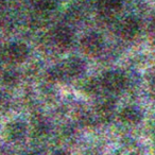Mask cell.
<instances>
[{"mask_svg": "<svg viewBox=\"0 0 155 155\" xmlns=\"http://www.w3.org/2000/svg\"><path fill=\"white\" fill-rule=\"evenodd\" d=\"M140 31V22L136 17L129 16L121 21L119 26V32L121 36L125 39H132L139 33Z\"/></svg>", "mask_w": 155, "mask_h": 155, "instance_id": "obj_1", "label": "cell"}, {"mask_svg": "<svg viewBox=\"0 0 155 155\" xmlns=\"http://www.w3.org/2000/svg\"><path fill=\"white\" fill-rule=\"evenodd\" d=\"M141 118V112H140L139 108L135 107V106L125 107L121 113V119H122L123 122L127 123V124H137L138 122H140Z\"/></svg>", "mask_w": 155, "mask_h": 155, "instance_id": "obj_2", "label": "cell"}, {"mask_svg": "<svg viewBox=\"0 0 155 155\" xmlns=\"http://www.w3.org/2000/svg\"><path fill=\"white\" fill-rule=\"evenodd\" d=\"M106 85L112 91H120L125 85V78L119 72H112L106 77Z\"/></svg>", "mask_w": 155, "mask_h": 155, "instance_id": "obj_3", "label": "cell"}, {"mask_svg": "<svg viewBox=\"0 0 155 155\" xmlns=\"http://www.w3.org/2000/svg\"><path fill=\"white\" fill-rule=\"evenodd\" d=\"M122 1L121 0H101L100 7L102 11L106 14H113L121 8Z\"/></svg>", "mask_w": 155, "mask_h": 155, "instance_id": "obj_4", "label": "cell"}, {"mask_svg": "<svg viewBox=\"0 0 155 155\" xmlns=\"http://www.w3.org/2000/svg\"><path fill=\"white\" fill-rule=\"evenodd\" d=\"M35 5H36L37 10L45 12L53 9L55 2H54V0H35Z\"/></svg>", "mask_w": 155, "mask_h": 155, "instance_id": "obj_5", "label": "cell"}, {"mask_svg": "<svg viewBox=\"0 0 155 155\" xmlns=\"http://www.w3.org/2000/svg\"><path fill=\"white\" fill-rule=\"evenodd\" d=\"M71 33L68 29H60L56 32V39L60 41V43H70Z\"/></svg>", "mask_w": 155, "mask_h": 155, "instance_id": "obj_6", "label": "cell"}, {"mask_svg": "<svg viewBox=\"0 0 155 155\" xmlns=\"http://www.w3.org/2000/svg\"><path fill=\"white\" fill-rule=\"evenodd\" d=\"M149 32H150L151 37L155 39V20H153V21L150 24V27H149Z\"/></svg>", "mask_w": 155, "mask_h": 155, "instance_id": "obj_7", "label": "cell"}, {"mask_svg": "<svg viewBox=\"0 0 155 155\" xmlns=\"http://www.w3.org/2000/svg\"><path fill=\"white\" fill-rule=\"evenodd\" d=\"M149 91H150L151 98L155 100V80L150 84V87H149Z\"/></svg>", "mask_w": 155, "mask_h": 155, "instance_id": "obj_8", "label": "cell"}]
</instances>
